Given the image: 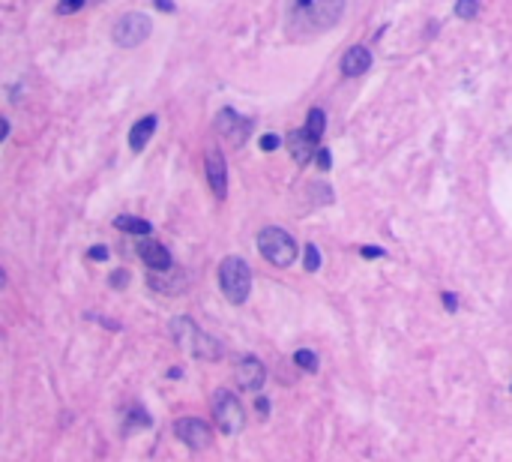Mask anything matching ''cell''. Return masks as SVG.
<instances>
[{
  "label": "cell",
  "instance_id": "cell-1",
  "mask_svg": "<svg viewBox=\"0 0 512 462\" xmlns=\"http://www.w3.org/2000/svg\"><path fill=\"white\" fill-rule=\"evenodd\" d=\"M345 15V0H288V36L303 43L333 30Z\"/></svg>",
  "mask_w": 512,
  "mask_h": 462
},
{
  "label": "cell",
  "instance_id": "cell-2",
  "mask_svg": "<svg viewBox=\"0 0 512 462\" xmlns=\"http://www.w3.org/2000/svg\"><path fill=\"white\" fill-rule=\"evenodd\" d=\"M171 336H174V342L186 354H195V358H204V360H219L222 358V345L216 340H210L192 318H174L171 321Z\"/></svg>",
  "mask_w": 512,
  "mask_h": 462
},
{
  "label": "cell",
  "instance_id": "cell-3",
  "mask_svg": "<svg viewBox=\"0 0 512 462\" xmlns=\"http://www.w3.org/2000/svg\"><path fill=\"white\" fill-rule=\"evenodd\" d=\"M219 285L222 294L228 297L231 303H246V297L252 292V270L240 255H228L219 267Z\"/></svg>",
  "mask_w": 512,
  "mask_h": 462
},
{
  "label": "cell",
  "instance_id": "cell-4",
  "mask_svg": "<svg viewBox=\"0 0 512 462\" xmlns=\"http://www.w3.org/2000/svg\"><path fill=\"white\" fill-rule=\"evenodd\" d=\"M258 250H261L264 258H267L270 264H276V267H288V264H294V258H296L294 237L288 234V231L276 228V226L264 228L258 234Z\"/></svg>",
  "mask_w": 512,
  "mask_h": 462
},
{
  "label": "cell",
  "instance_id": "cell-5",
  "mask_svg": "<svg viewBox=\"0 0 512 462\" xmlns=\"http://www.w3.org/2000/svg\"><path fill=\"white\" fill-rule=\"evenodd\" d=\"M150 30H153L150 15H144V12H126L120 21H114L111 39L117 45H123V48H135V45H141L144 39L150 36Z\"/></svg>",
  "mask_w": 512,
  "mask_h": 462
},
{
  "label": "cell",
  "instance_id": "cell-6",
  "mask_svg": "<svg viewBox=\"0 0 512 462\" xmlns=\"http://www.w3.org/2000/svg\"><path fill=\"white\" fill-rule=\"evenodd\" d=\"M213 415H216V426L225 435H237L246 424L240 399H237L231 390H219L216 396H213Z\"/></svg>",
  "mask_w": 512,
  "mask_h": 462
},
{
  "label": "cell",
  "instance_id": "cell-7",
  "mask_svg": "<svg viewBox=\"0 0 512 462\" xmlns=\"http://www.w3.org/2000/svg\"><path fill=\"white\" fill-rule=\"evenodd\" d=\"M174 432H177L180 441L189 444V448H195V450L210 448V441H213V429L198 417H180L174 424Z\"/></svg>",
  "mask_w": 512,
  "mask_h": 462
},
{
  "label": "cell",
  "instance_id": "cell-8",
  "mask_svg": "<svg viewBox=\"0 0 512 462\" xmlns=\"http://www.w3.org/2000/svg\"><path fill=\"white\" fill-rule=\"evenodd\" d=\"M216 129L228 138L231 144L240 147L246 142V135H249V129H252V120L249 118H240L234 109H222L219 118H216Z\"/></svg>",
  "mask_w": 512,
  "mask_h": 462
},
{
  "label": "cell",
  "instance_id": "cell-9",
  "mask_svg": "<svg viewBox=\"0 0 512 462\" xmlns=\"http://www.w3.org/2000/svg\"><path fill=\"white\" fill-rule=\"evenodd\" d=\"M207 184L216 198L228 195V165H225V156H222L216 147L207 151Z\"/></svg>",
  "mask_w": 512,
  "mask_h": 462
},
{
  "label": "cell",
  "instance_id": "cell-10",
  "mask_svg": "<svg viewBox=\"0 0 512 462\" xmlns=\"http://www.w3.org/2000/svg\"><path fill=\"white\" fill-rule=\"evenodd\" d=\"M264 382H267V369H264V363L258 358L240 360V366H237V384H240V390H261Z\"/></svg>",
  "mask_w": 512,
  "mask_h": 462
},
{
  "label": "cell",
  "instance_id": "cell-11",
  "mask_svg": "<svg viewBox=\"0 0 512 462\" xmlns=\"http://www.w3.org/2000/svg\"><path fill=\"white\" fill-rule=\"evenodd\" d=\"M369 66H371V54L366 45H351L342 54V76L348 78H360L362 72H369Z\"/></svg>",
  "mask_w": 512,
  "mask_h": 462
},
{
  "label": "cell",
  "instance_id": "cell-12",
  "mask_svg": "<svg viewBox=\"0 0 512 462\" xmlns=\"http://www.w3.org/2000/svg\"><path fill=\"white\" fill-rule=\"evenodd\" d=\"M315 142H318V138L309 135L305 129L288 132V151H291V156H294V160L300 162V165L312 162V156H318V153H315Z\"/></svg>",
  "mask_w": 512,
  "mask_h": 462
},
{
  "label": "cell",
  "instance_id": "cell-13",
  "mask_svg": "<svg viewBox=\"0 0 512 462\" xmlns=\"http://www.w3.org/2000/svg\"><path fill=\"white\" fill-rule=\"evenodd\" d=\"M138 255H141V261H144L150 270H171V267H174V261H171V252L165 250L162 243H156V241H144L141 246H138Z\"/></svg>",
  "mask_w": 512,
  "mask_h": 462
},
{
  "label": "cell",
  "instance_id": "cell-14",
  "mask_svg": "<svg viewBox=\"0 0 512 462\" xmlns=\"http://www.w3.org/2000/svg\"><path fill=\"white\" fill-rule=\"evenodd\" d=\"M156 132V118L153 114H147V118H141L135 123V126H132V132H129V147L135 153H141L144 151V144L150 142V135Z\"/></svg>",
  "mask_w": 512,
  "mask_h": 462
},
{
  "label": "cell",
  "instance_id": "cell-15",
  "mask_svg": "<svg viewBox=\"0 0 512 462\" xmlns=\"http://www.w3.org/2000/svg\"><path fill=\"white\" fill-rule=\"evenodd\" d=\"M114 226H117L120 231H126V234H150L153 226L147 219H138V217H117L114 219Z\"/></svg>",
  "mask_w": 512,
  "mask_h": 462
},
{
  "label": "cell",
  "instance_id": "cell-16",
  "mask_svg": "<svg viewBox=\"0 0 512 462\" xmlns=\"http://www.w3.org/2000/svg\"><path fill=\"white\" fill-rule=\"evenodd\" d=\"M324 129H327L324 111H321V109H312L309 118H305V132H309V135H315V138H321V135H324Z\"/></svg>",
  "mask_w": 512,
  "mask_h": 462
},
{
  "label": "cell",
  "instance_id": "cell-17",
  "mask_svg": "<svg viewBox=\"0 0 512 462\" xmlns=\"http://www.w3.org/2000/svg\"><path fill=\"white\" fill-rule=\"evenodd\" d=\"M294 360H296V366H300V369H305V373H315V369H318V354L312 349H296Z\"/></svg>",
  "mask_w": 512,
  "mask_h": 462
},
{
  "label": "cell",
  "instance_id": "cell-18",
  "mask_svg": "<svg viewBox=\"0 0 512 462\" xmlns=\"http://www.w3.org/2000/svg\"><path fill=\"white\" fill-rule=\"evenodd\" d=\"M456 15L458 19H476L480 15V0H456Z\"/></svg>",
  "mask_w": 512,
  "mask_h": 462
},
{
  "label": "cell",
  "instance_id": "cell-19",
  "mask_svg": "<svg viewBox=\"0 0 512 462\" xmlns=\"http://www.w3.org/2000/svg\"><path fill=\"white\" fill-rule=\"evenodd\" d=\"M303 267L309 270V274H315V270L321 267V250L315 243H309L305 246V258H303Z\"/></svg>",
  "mask_w": 512,
  "mask_h": 462
},
{
  "label": "cell",
  "instance_id": "cell-20",
  "mask_svg": "<svg viewBox=\"0 0 512 462\" xmlns=\"http://www.w3.org/2000/svg\"><path fill=\"white\" fill-rule=\"evenodd\" d=\"M87 0H60L57 3V15H69V12H78L81 6H84Z\"/></svg>",
  "mask_w": 512,
  "mask_h": 462
},
{
  "label": "cell",
  "instance_id": "cell-21",
  "mask_svg": "<svg viewBox=\"0 0 512 462\" xmlns=\"http://www.w3.org/2000/svg\"><path fill=\"white\" fill-rule=\"evenodd\" d=\"M279 144H282V138H279V135H261V151L272 153V151H279Z\"/></svg>",
  "mask_w": 512,
  "mask_h": 462
},
{
  "label": "cell",
  "instance_id": "cell-22",
  "mask_svg": "<svg viewBox=\"0 0 512 462\" xmlns=\"http://www.w3.org/2000/svg\"><path fill=\"white\" fill-rule=\"evenodd\" d=\"M126 285H129L126 270H114V274H111V288H126Z\"/></svg>",
  "mask_w": 512,
  "mask_h": 462
},
{
  "label": "cell",
  "instance_id": "cell-23",
  "mask_svg": "<svg viewBox=\"0 0 512 462\" xmlns=\"http://www.w3.org/2000/svg\"><path fill=\"white\" fill-rule=\"evenodd\" d=\"M318 165H321V168H329V165H333V156H329V151H327V147H321V151H318Z\"/></svg>",
  "mask_w": 512,
  "mask_h": 462
},
{
  "label": "cell",
  "instance_id": "cell-24",
  "mask_svg": "<svg viewBox=\"0 0 512 462\" xmlns=\"http://www.w3.org/2000/svg\"><path fill=\"white\" fill-rule=\"evenodd\" d=\"M87 255H90L93 261H105V258H108V246H93V250H90Z\"/></svg>",
  "mask_w": 512,
  "mask_h": 462
},
{
  "label": "cell",
  "instance_id": "cell-25",
  "mask_svg": "<svg viewBox=\"0 0 512 462\" xmlns=\"http://www.w3.org/2000/svg\"><path fill=\"white\" fill-rule=\"evenodd\" d=\"M362 255H366V258H381V255H386L384 250H377V246H362V250H360Z\"/></svg>",
  "mask_w": 512,
  "mask_h": 462
},
{
  "label": "cell",
  "instance_id": "cell-26",
  "mask_svg": "<svg viewBox=\"0 0 512 462\" xmlns=\"http://www.w3.org/2000/svg\"><path fill=\"white\" fill-rule=\"evenodd\" d=\"M443 307H447L450 312H456V309H458V297L447 292V294H443Z\"/></svg>",
  "mask_w": 512,
  "mask_h": 462
},
{
  "label": "cell",
  "instance_id": "cell-27",
  "mask_svg": "<svg viewBox=\"0 0 512 462\" xmlns=\"http://www.w3.org/2000/svg\"><path fill=\"white\" fill-rule=\"evenodd\" d=\"M156 6H159V10H165V12H174L177 6H174V0H153Z\"/></svg>",
  "mask_w": 512,
  "mask_h": 462
},
{
  "label": "cell",
  "instance_id": "cell-28",
  "mask_svg": "<svg viewBox=\"0 0 512 462\" xmlns=\"http://www.w3.org/2000/svg\"><path fill=\"white\" fill-rule=\"evenodd\" d=\"M258 411H261V415H267V411H270V406H267V399H264V396L258 399Z\"/></svg>",
  "mask_w": 512,
  "mask_h": 462
},
{
  "label": "cell",
  "instance_id": "cell-29",
  "mask_svg": "<svg viewBox=\"0 0 512 462\" xmlns=\"http://www.w3.org/2000/svg\"><path fill=\"white\" fill-rule=\"evenodd\" d=\"M96 3H102V0H96Z\"/></svg>",
  "mask_w": 512,
  "mask_h": 462
}]
</instances>
